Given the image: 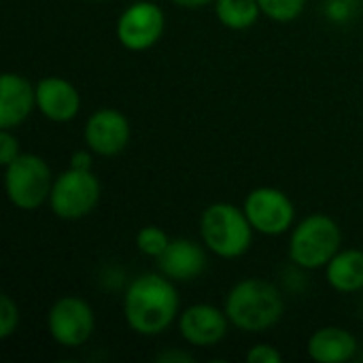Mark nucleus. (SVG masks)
<instances>
[{
  "mask_svg": "<svg viewBox=\"0 0 363 363\" xmlns=\"http://www.w3.org/2000/svg\"><path fill=\"white\" fill-rule=\"evenodd\" d=\"M123 315L138 336H160L179 317V294L164 274H143L130 283Z\"/></svg>",
  "mask_w": 363,
  "mask_h": 363,
  "instance_id": "obj_1",
  "label": "nucleus"
},
{
  "mask_svg": "<svg viewBox=\"0 0 363 363\" xmlns=\"http://www.w3.org/2000/svg\"><path fill=\"white\" fill-rule=\"evenodd\" d=\"M223 311L232 325L247 334H257L281 321L285 302L277 285L264 279H245L232 287Z\"/></svg>",
  "mask_w": 363,
  "mask_h": 363,
  "instance_id": "obj_2",
  "label": "nucleus"
},
{
  "mask_svg": "<svg viewBox=\"0 0 363 363\" xmlns=\"http://www.w3.org/2000/svg\"><path fill=\"white\" fill-rule=\"evenodd\" d=\"M253 232L245 208L230 202H215L200 217V234L206 249L223 259L245 255L253 242Z\"/></svg>",
  "mask_w": 363,
  "mask_h": 363,
  "instance_id": "obj_3",
  "label": "nucleus"
},
{
  "mask_svg": "<svg viewBox=\"0 0 363 363\" xmlns=\"http://www.w3.org/2000/svg\"><path fill=\"white\" fill-rule=\"evenodd\" d=\"M342 232L328 215H311L294 228L289 238V257L304 270L325 268L340 251Z\"/></svg>",
  "mask_w": 363,
  "mask_h": 363,
  "instance_id": "obj_4",
  "label": "nucleus"
},
{
  "mask_svg": "<svg viewBox=\"0 0 363 363\" xmlns=\"http://www.w3.org/2000/svg\"><path fill=\"white\" fill-rule=\"evenodd\" d=\"M53 181L51 168L40 155L19 153L9 166H4L6 198L21 211H36L43 206L51 196Z\"/></svg>",
  "mask_w": 363,
  "mask_h": 363,
  "instance_id": "obj_5",
  "label": "nucleus"
},
{
  "mask_svg": "<svg viewBox=\"0 0 363 363\" xmlns=\"http://www.w3.org/2000/svg\"><path fill=\"white\" fill-rule=\"evenodd\" d=\"M100 202V181L91 170L68 168L55 177L49 206L53 215L66 221L81 219L89 215Z\"/></svg>",
  "mask_w": 363,
  "mask_h": 363,
  "instance_id": "obj_6",
  "label": "nucleus"
},
{
  "mask_svg": "<svg viewBox=\"0 0 363 363\" xmlns=\"http://www.w3.org/2000/svg\"><path fill=\"white\" fill-rule=\"evenodd\" d=\"M96 328L91 306L79 296L60 298L47 313V330L51 338L68 349L85 345Z\"/></svg>",
  "mask_w": 363,
  "mask_h": 363,
  "instance_id": "obj_7",
  "label": "nucleus"
},
{
  "mask_svg": "<svg viewBox=\"0 0 363 363\" xmlns=\"http://www.w3.org/2000/svg\"><path fill=\"white\" fill-rule=\"evenodd\" d=\"M245 213L255 232L264 236H281L294 225L296 208L289 196L277 187H257L245 200Z\"/></svg>",
  "mask_w": 363,
  "mask_h": 363,
  "instance_id": "obj_8",
  "label": "nucleus"
},
{
  "mask_svg": "<svg viewBox=\"0 0 363 363\" xmlns=\"http://www.w3.org/2000/svg\"><path fill=\"white\" fill-rule=\"evenodd\" d=\"M166 17L164 11L149 2L140 0L130 4L117 19V38L130 51H147L164 34Z\"/></svg>",
  "mask_w": 363,
  "mask_h": 363,
  "instance_id": "obj_9",
  "label": "nucleus"
},
{
  "mask_svg": "<svg viewBox=\"0 0 363 363\" xmlns=\"http://www.w3.org/2000/svg\"><path fill=\"white\" fill-rule=\"evenodd\" d=\"M83 136L91 153L113 157L130 143V121L115 108H98L87 119Z\"/></svg>",
  "mask_w": 363,
  "mask_h": 363,
  "instance_id": "obj_10",
  "label": "nucleus"
},
{
  "mask_svg": "<svg viewBox=\"0 0 363 363\" xmlns=\"http://www.w3.org/2000/svg\"><path fill=\"white\" fill-rule=\"evenodd\" d=\"M230 319L225 311L213 304H194L179 317V332L194 347H215L228 334Z\"/></svg>",
  "mask_w": 363,
  "mask_h": 363,
  "instance_id": "obj_11",
  "label": "nucleus"
},
{
  "mask_svg": "<svg viewBox=\"0 0 363 363\" xmlns=\"http://www.w3.org/2000/svg\"><path fill=\"white\" fill-rule=\"evenodd\" d=\"M36 106V87L15 72H4L0 79V130H15Z\"/></svg>",
  "mask_w": 363,
  "mask_h": 363,
  "instance_id": "obj_12",
  "label": "nucleus"
},
{
  "mask_svg": "<svg viewBox=\"0 0 363 363\" xmlns=\"http://www.w3.org/2000/svg\"><path fill=\"white\" fill-rule=\"evenodd\" d=\"M36 108L55 123H66L77 117L81 96L77 87L62 77H45L36 83Z\"/></svg>",
  "mask_w": 363,
  "mask_h": 363,
  "instance_id": "obj_13",
  "label": "nucleus"
},
{
  "mask_svg": "<svg viewBox=\"0 0 363 363\" xmlns=\"http://www.w3.org/2000/svg\"><path fill=\"white\" fill-rule=\"evenodd\" d=\"M206 253L204 249L187 238L170 240L168 249L157 257V268L170 281H194L206 270Z\"/></svg>",
  "mask_w": 363,
  "mask_h": 363,
  "instance_id": "obj_14",
  "label": "nucleus"
},
{
  "mask_svg": "<svg viewBox=\"0 0 363 363\" xmlns=\"http://www.w3.org/2000/svg\"><path fill=\"white\" fill-rule=\"evenodd\" d=\"M357 353V340L349 330L342 328H321L308 340V355L317 363L351 362Z\"/></svg>",
  "mask_w": 363,
  "mask_h": 363,
  "instance_id": "obj_15",
  "label": "nucleus"
},
{
  "mask_svg": "<svg viewBox=\"0 0 363 363\" xmlns=\"http://www.w3.org/2000/svg\"><path fill=\"white\" fill-rule=\"evenodd\" d=\"M325 274L330 285L340 294H355L363 289V251H338L325 266Z\"/></svg>",
  "mask_w": 363,
  "mask_h": 363,
  "instance_id": "obj_16",
  "label": "nucleus"
},
{
  "mask_svg": "<svg viewBox=\"0 0 363 363\" xmlns=\"http://www.w3.org/2000/svg\"><path fill=\"white\" fill-rule=\"evenodd\" d=\"M259 2L257 0H215L217 19L230 30H249L259 19Z\"/></svg>",
  "mask_w": 363,
  "mask_h": 363,
  "instance_id": "obj_17",
  "label": "nucleus"
},
{
  "mask_svg": "<svg viewBox=\"0 0 363 363\" xmlns=\"http://www.w3.org/2000/svg\"><path fill=\"white\" fill-rule=\"evenodd\" d=\"M257 2L262 13L279 23L298 19L306 6V0H257Z\"/></svg>",
  "mask_w": 363,
  "mask_h": 363,
  "instance_id": "obj_18",
  "label": "nucleus"
},
{
  "mask_svg": "<svg viewBox=\"0 0 363 363\" xmlns=\"http://www.w3.org/2000/svg\"><path fill=\"white\" fill-rule=\"evenodd\" d=\"M170 245V238L168 234L157 228V225H145L138 234H136V247L143 255L147 257H160Z\"/></svg>",
  "mask_w": 363,
  "mask_h": 363,
  "instance_id": "obj_19",
  "label": "nucleus"
},
{
  "mask_svg": "<svg viewBox=\"0 0 363 363\" xmlns=\"http://www.w3.org/2000/svg\"><path fill=\"white\" fill-rule=\"evenodd\" d=\"M17 325H19V308L11 296L2 294L0 296V340L11 338L17 332Z\"/></svg>",
  "mask_w": 363,
  "mask_h": 363,
  "instance_id": "obj_20",
  "label": "nucleus"
},
{
  "mask_svg": "<svg viewBox=\"0 0 363 363\" xmlns=\"http://www.w3.org/2000/svg\"><path fill=\"white\" fill-rule=\"evenodd\" d=\"M17 155H19L17 136L11 130H0V164L9 166Z\"/></svg>",
  "mask_w": 363,
  "mask_h": 363,
  "instance_id": "obj_21",
  "label": "nucleus"
},
{
  "mask_svg": "<svg viewBox=\"0 0 363 363\" xmlns=\"http://www.w3.org/2000/svg\"><path fill=\"white\" fill-rule=\"evenodd\" d=\"M247 362L249 363H281L283 355L277 347L272 345H255L251 347V351L247 353Z\"/></svg>",
  "mask_w": 363,
  "mask_h": 363,
  "instance_id": "obj_22",
  "label": "nucleus"
},
{
  "mask_svg": "<svg viewBox=\"0 0 363 363\" xmlns=\"http://www.w3.org/2000/svg\"><path fill=\"white\" fill-rule=\"evenodd\" d=\"M157 362L162 363H187V362H194V357L187 353V351H168V353H160L157 357H155Z\"/></svg>",
  "mask_w": 363,
  "mask_h": 363,
  "instance_id": "obj_23",
  "label": "nucleus"
},
{
  "mask_svg": "<svg viewBox=\"0 0 363 363\" xmlns=\"http://www.w3.org/2000/svg\"><path fill=\"white\" fill-rule=\"evenodd\" d=\"M70 168L77 170H91V155L87 151H77L70 160Z\"/></svg>",
  "mask_w": 363,
  "mask_h": 363,
  "instance_id": "obj_24",
  "label": "nucleus"
},
{
  "mask_svg": "<svg viewBox=\"0 0 363 363\" xmlns=\"http://www.w3.org/2000/svg\"><path fill=\"white\" fill-rule=\"evenodd\" d=\"M170 2L177 4V6H183V9H200V6L211 4L215 0H170Z\"/></svg>",
  "mask_w": 363,
  "mask_h": 363,
  "instance_id": "obj_25",
  "label": "nucleus"
},
{
  "mask_svg": "<svg viewBox=\"0 0 363 363\" xmlns=\"http://www.w3.org/2000/svg\"><path fill=\"white\" fill-rule=\"evenodd\" d=\"M362 2H363V0H362Z\"/></svg>",
  "mask_w": 363,
  "mask_h": 363,
  "instance_id": "obj_26",
  "label": "nucleus"
}]
</instances>
